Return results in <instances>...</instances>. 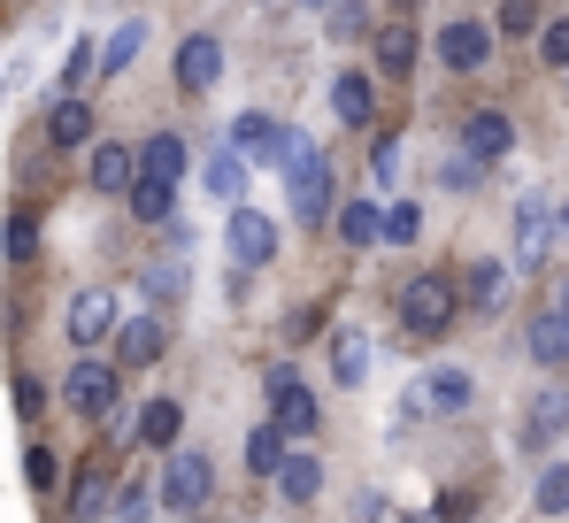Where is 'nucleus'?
I'll return each mask as SVG.
<instances>
[{
    "label": "nucleus",
    "mask_w": 569,
    "mask_h": 523,
    "mask_svg": "<svg viewBox=\"0 0 569 523\" xmlns=\"http://www.w3.org/2000/svg\"><path fill=\"white\" fill-rule=\"evenodd\" d=\"M16 408L39 416V408H47V385H39V377H16Z\"/></svg>",
    "instance_id": "37998d69"
},
{
    "label": "nucleus",
    "mask_w": 569,
    "mask_h": 523,
    "mask_svg": "<svg viewBox=\"0 0 569 523\" xmlns=\"http://www.w3.org/2000/svg\"><path fill=\"white\" fill-rule=\"evenodd\" d=\"M62 324H70V339H78V347H100V339H116V324H123V316H116V293H108V285L78 293Z\"/></svg>",
    "instance_id": "1a4fd4ad"
},
{
    "label": "nucleus",
    "mask_w": 569,
    "mask_h": 523,
    "mask_svg": "<svg viewBox=\"0 0 569 523\" xmlns=\"http://www.w3.org/2000/svg\"><path fill=\"white\" fill-rule=\"evenodd\" d=\"M416 47H423V39H416V23H408V16H392V23H378V31H370V62H378L385 78L416 70Z\"/></svg>",
    "instance_id": "ddd939ff"
},
{
    "label": "nucleus",
    "mask_w": 569,
    "mask_h": 523,
    "mask_svg": "<svg viewBox=\"0 0 569 523\" xmlns=\"http://www.w3.org/2000/svg\"><path fill=\"white\" fill-rule=\"evenodd\" d=\"M562 432H569V385H547V393L531 401V416H523V438H516V446H523V454H547Z\"/></svg>",
    "instance_id": "9d476101"
},
{
    "label": "nucleus",
    "mask_w": 569,
    "mask_h": 523,
    "mask_svg": "<svg viewBox=\"0 0 569 523\" xmlns=\"http://www.w3.org/2000/svg\"><path fill=\"white\" fill-rule=\"evenodd\" d=\"M331 108H339V124H370V116H378V86H370V70H347V78L331 86Z\"/></svg>",
    "instance_id": "5701e85b"
},
{
    "label": "nucleus",
    "mask_w": 569,
    "mask_h": 523,
    "mask_svg": "<svg viewBox=\"0 0 569 523\" xmlns=\"http://www.w3.org/2000/svg\"><path fill=\"white\" fill-rule=\"evenodd\" d=\"M370 31V0H331V39H362Z\"/></svg>",
    "instance_id": "e433bc0d"
},
{
    "label": "nucleus",
    "mask_w": 569,
    "mask_h": 523,
    "mask_svg": "<svg viewBox=\"0 0 569 523\" xmlns=\"http://www.w3.org/2000/svg\"><path fill=\"white\" fill-rule=\"evenodd\" d=\"M262 393H270V416L284 424V438H316V424H323V408H316V393L300 385V369H270L262 377Z\"/></svg>",
    "instance_id": "39448f33"
},
{
    "label": "nucleus",
    "mask_w": 569,
    "mask_h": 523,
    "mask_svg": "<svg viewBox=\"0 0 569 523\" xmlns=\"http://www.w3.org/2000/svg\"><path fill=\"white\" fill-rule=\"evenodd\" d=\"M216 78H223V39H216V31H192L186 47H178V86L208 92Z\"/></svg>",
    "instance_id": "f8f14e48"
},
{
    "label": "nucleus",
    "mask_w": 569,
    "mask_h": 523,
    "mask_svg": "<svg viewBox=\"0 0 569 523\" xmlns=\"http://www.w3.org/2000/svg\"><path fill=\"white\" fill-rule=\"evenodd\" d=\"M162 347H170V332H162V316H123V324H116V354H123L131 369H147V362H162Z\"/></svg>",
    "instance_id": "2eb2a0df"
},
{
    "label": "nucleus",
    "mask_w": 569,
    "mask_h": 523,
    "mask_svg": "<svg viewBox=\"0 0 569 523\" xmlns=\"http://www.w3.org/2000/svg\"><path fill=\"white\" fill-rule=\"evenodd\" d=\"M439 185H447V193H477V185H485V155H470V147L447 155V162H439Z\"/></svg>",
    "instance_id": "72a5a7b5"
},
{
    "label": "nucleus",
    "mask_w": 569,
    "mask_h": 523,
    "mask_svg": "<svg viewBox=\"0 0 569 523\" xmlns=\"http://www.w3.org/2000/svg\"><path fill=\"white\" fill-rule=\"evenodd\" d=\"M86 78H100V47H93V39H78V47H70V62H62V92H78Z\"/></svg>",
    "instance_id": "f704fd0d"
},
{
    "label": "nucleus",
    "mask_w": 569,
    "mask_h": 523,
    "mask_svg": "<svg viewBox=\"0 0 569 523\" xmlns=\"http://www.w3.org/2000/svg\"><path fill=\"white\" fill-rule=\"evenodd\" d=\"M123 200H131V216H139V224H170V208H178V177H147V170H139Z\"/></svg>",
    "instance_id": "a211bd4d"
},
{
    "label": "nucleus",
    "mask_w": 569,
    "mask_h": 523,
    "mask_svg": "<svg viewBox=\"0 0 569 523\" xmlns=\"http://www.w3.org/2000/svg\"><path fill=\"white\" fill-rule=\"evenodd\" d=\"M231 147H239L254 170H292V162L308 155V139H300L292 124H278V116H254V108L231 124Z\"/></svg>",
    "instance_id": "f03ea898"
},
{
    "label": "nucleus",
    "mask_w": 569,
    "mask_h": 523,
    "mask_svg": "<svg viewBox=\"0 0 569 523\" xmlns=\"http://www.w3.org/2000/svg\"><path fill=\"white\" fill-rule=\"evenodd\" d=\"M470 369L462 362H439L431 377H416V416H455V408H470Z\"/></svg>",
    "instance_id": "6e6552de"
},
{
    "label": "nucleus",
    "mask_w": 569,
    "mask_h": 523,
    "mask_svg": "<svg viewBox=\"0 0 569 523\" xmlns=\"http://www.w3.org/2000/svg\"><path fill=\"white\" fill-rule=\"evenodd\" d=\"M416 239H423V208L416 200H392L385 208V247H416Z\"/></svg>",
    "instance_id": "2f4dec72"
},
{
    "label": "nucleus",
    "mask_w": 569,
    "mask_h": 523,
    "mask_svg": "<svg viewBox=\"0 0 569 523\" xmlns=\"http://www.w3.org/2000/svg\"><path fill=\"white\" fill-rule=\"evenodd\" d=\"M186 523H192V516H186Z\"/></svg>",
    "instance_id": "49530a36"
},
{
    "label": "nucleus",
    "mask_w": 569,
    "mask_h": 523,
    "mask_svg": "<svg viewBox=\"0 0 569 523\" xmlns=\"http://www.w3.org/2000/svg\"><path fill=\"white\" fill-rule=\"evenodd\" d=\"M555 239H562V208L547 200V185H531L516 200V269H547L555 262Z\"/></svg>",
    "instance_id": "7ed1b4c3"
},
{
    "label": "nucleus",
    "mask_w": 569,
    "mask_h": 523,
    "mask_svg": "<svg viewBox=\"0 0 569 523\" xmlns=\"http://www.w3.org/2000/svg\"><path fill=\"white\" fill-rule=\"evenodd\" d=\"M500 31H539V0H508L500 8Z\"/></svg>",
    "instance_id": "a19ab883"
},
{
    "label": "nucleus",
    "mask_w": 569,
    "mask_h": 523,
    "mask_svg": "<svg viewBox=\"0 0 569 523\" xmlns=\"http://www.w3.org/2000/svg\"><path fill=\"white\" fill-rule=\"evenodd\" d=\"M208 493H216L208 454H170V470H162V509H170V516H192Z\"/></svg>",
    "instance_id": "423d86ee"
},
{
    "label": "nucleus",
    "mask_w": 569,
    "mask_h": 523,
    "mask_svg": "<svg viewBox=\"0 0 569 523\" xmlns=\"http://www.w3.org/2000/svg\"><path fill=\"white\" fill-rule=\"evenodd\" d=\"M392 308H400V324H408L416 339H439L447 324H462V293H455V277H439V269H416Z\"/></svg>",
    "instance_id": "f257e3e1"
},
{
    "label": "nucleus",
    "mask_w": 569,
    "mask_h": 523,
    "mask_svg": "<svg viewBox=\"0 0 569 523\" xmlns=\"http://www.w3.org/2000/svg\"><path fill=\"white\" fill-rule=\"evenodd\" d=\"M331 193H339V185H331V162H323V155H300V162L284 170V208H292V224H308V231L331 224Z\"/></svg>",
    "instance_id": "20e7f679"
},
{
    "label": "nucleus",
    "mask_w": 569,
    "mask_h": 523,
    "mask_svg": "<svg viewBox=\"0 0 569 523\" xmlns=\"http://www.w3.org/2000/svg\"><path fill=\"white\" fill-rule=\"evenodd\" d=\"M539 55H547L555 70H569V16H562V23H547V31H539Z\"/></svg>",
    "instance_id": "ea45409f"
},
{
    "label": "nucleus",
    "mask_w": 569,
    "mask_h": 523,
    "mask_svg": "<svg viewBox=\"0 0 569 523\" xmlns=\"http://www.w3.org/2000/svg\"><path fill=\"white\" fill-rule=\"evenodd\" d=\"M0 247H8V262H31V255H39V216H31V208H16V216H8V231H0Z\"/></svg>",
    "instance_id": "473e14b6"
},
{
    "label": "nucleus",
    "mask_w": 569,
    "mask_h": 523,
    "mask_svg": "<svg viewBox=\"0 0 569 523\" xmlns=\"http://www.w3.org/2000/svg\"><path fill=\"white\" fill-rule=\"evenodd\" d=\"M139 47H147V23L131 16V23H123V31H116V39L100 47V78H123V70L139 62Z\"/></svg>",
    "instance_id": "c756f323"
},
{
    "label": "nucleus",
    "mask_w": 569,
    "mask_h": 523,
    "mask_svg": "<svg viewBox=\"0 0 569 523\" xmlns=\"http://www.w3.org/2000/svg\"><path fill=\"white\" fill-rule=\"evenodd\" d=\"M162 493H147V485H123L116 493V523H147V509H154Z\"/></svg>",
    "instance_id": "58836bf2"
},
{
    "label": "nucleus",
    "mask_w": 569,
    "mask_h": 523,
    "mask_svg": "<svg viewBox=\"0 0 569 523\" xmlns=\"http://www.w3.org/2000/svg\"><path fill=\"white\" fill-rule=\"evenodd\" d=\"M339 239L362 255V247H378L385 239V216H378V200H355V208H339Z\"/></svg>",
    "instance_id": "c85d7f7f"
},
{
    "label": "nucleus",
    "mask_w": 569,
    "mask_h": 523,
    "mask_svg": "<svg viewBox=\"0 0 569 523\" xmlns=\"http://www.w3.org/2000/svg\"><path fill=\"white\" fill-rule=\"evenodd\" d=\"M531 509H539V516H562L569 509V462H555V470L539 477V501H531Z\"/></svg>",
    "instance_id": "c9c22d12"
},
{
    "label": "nucleus",
    "mask_w": 569,
    "mask_h": 523,
    "mask_svg": "<svg viewBox=\"0 0 569 523\" xmlns=\"http://www.w3.org/2000/svg\"><path fill=\"white\" fill-rule=\"evenodd\" d=\"M93 193H131V177H139V155L131 147H93Z\"/></svg>",
    "instance_id": "b1692460"
},
{
    "label": "nucleus",
    "mask_w": 569,
    "mask_h": 523,
    "mask_svg": "<svg viewBox=\"0 0 569 523\" xmlns=\"http://www.w3.org/2000/svg\"><path fill=\"white\" fill-rule=\"evenodd\" d=\"M47 139H54V147H86V139H93V108H86L78 92H62V100L47 108Z\"/></svg>",
    "instance_id": "6ab92c4d"
},
{
    "label": "nucleus",
    "mask_w": 569,
    "mask_h": 523,
    "mask_svg": "<svg viewBox=\"0 0 569 523\" xmlns=\"http://www.w3.org/2000/svg\"><path fill=\"white\" fill-rule=\"evenodd\" d=\"M439 62H447V70H485V62H492V39H485L477 23H447V31H439Z\"/></svg>",
    "instance_id": "f3484780"
},
{
    "label": "nucleus",
    "mask_w": 569,
    "mask_h": 523,
    "mask_svg": "<svg viewBox=\"0 0 569 523\" xmlns=\"http://www.w3.org/2000/svg\"><path fill=\"white\" fill-rule=\"evenodd\" d=\"M300 8H331V0H300Z\"/></svg>",
    "instance_id": "c03bdc74"
},
{
    "label": "nucleus",
    "mask_w": 569,
    "mask_h": 523,
    "mask_svg": "<svg viewBox=\"0 0 569 523\" xmlns=\"http://www.w3.org/2000/svg\"><path fill=\"white\" fill-rule=\"evenodd\" d=\"M178 285H186V269H178V262H162V269H147V293H154V300H170Z\"/></svg>",
    "instance_id": "79ce46f5"
},
{
    "label": "nucleus",
    "mask_w": 569,
    "mask_h": 523,
    "mask_svg": "<svg viewBox=\"0 0 569 523\" xmlns=\"http://www.w3.org/2000/svg\"><path fill=\"white\" fill-rule=\"evenodd\" d=\"M62 401H70L78 416H116V369H108V362H78L70 385H62Z\"/></svg>",
    "instance_id": "9b49d317"
},
{
    "label": "nucleus",
    "mask_w": 569,
    "mask_h": 523,
    "mask_svg": "<svg viewBox=\"0 0 569 523\" xmlns=\"http://www.w3.org/2000/svg\"><path fill=\"white\" fill-rule=\"evenodd\" d=\"M523 347H531V362H539V369H562V362H569V308H562V300H555L547 316H531Z\"/></svg>",
    "instance_id": "4468645a"
},
{
    "label": "nucleus",
    "mask_w": 569,
    "mask_h": 523,
    "mask_svg": "<svg viewBox=\"0 0 569 523\" xmlns=\"http://www.w3.org/2000/svg\"><path fill=\"white\" fill-rule=\"evenodd\" d=\"M462 147H470V155H485V162H500V155L516 147V124H508L500 108H477L470 124H462Z\"/></svg>",
    "instance_id": "dca6fc26"
},
{
    "label": "nucleus",
    "mask_w": 569,
    "mask_h": 523,
    "mask_svg": "<svg viewBox=\"0 0 569 523\" xmlns=\"http://www.w3.org/2000/svg\"><path fill=\"white\" fill-rule=\"evenodd\" d=\"M100 509H116V477H108V470H78V485H70V516L93 523Z\"/></svg>",
    "instance_id": "a878e982"
},
{
    "label": "nucleus",
    "mask_w": 569,
    "mask_h": 523,
    "mask_svg": "<svg viewBox=\"0 0 569 523\" xmlns=\"http://www.w3.org/2000/svg\"><path fill=\"white\" fill-rule=\"evenodd\" d=\"M462 300H470V316H500V308H508V269L485 255L470 269V285H462Z\"/></svg>",
    "instance_id": "aec40b11"
},
{
    "label": "nucleus",
    "mask_w": 569,
    "mask_h": 523,
    "mask_svg": "<svg viewBox=\"0 0 569 523\" xmlns=\"http://www.w3.org/2000/svg\"><path fill=\"white\" fill-rule=\"evenodd\" d=\"M562 308H569V277H562Z\"/></svg>",
    "instance_id": "a18cd8bd"
},
{
    "label": "nucleus",
    "mask_w": 569,
    "mask_h": 523,
    "mask_svg": "<svg viewBox=\"0 0 569 523\" xmlns=\"http://www.w3.org/2000/svg\"><path fill=\"white\" fill-rule=\"evenodd\" d=\"M270 485H278L292 509H308V501L323 493V462H316V454H284V470L270 477Z\"/></svg>",
    "instance_id": "412c9836"
},
{
    "label": "nucleus",
    "mask_w": 569,
    "mask_h": 523,
    "mask_svg": "<svg viewBox=\"0 0 569 523\" xmlns=\"http://www.w3.org/2000/svg\"><path fill=\"white\" fill-rule=\"evenodd\" d=\"M186 139H178V131H154V139H147V147H139V170L147 177H186Z\"/></svg>",
    "instance_id": "cd10ccee"
},
{
    "label": "nucleus",
    "mask_w": 569,
    "mask_h": 523,
    "mask_svg": "<svg viewBox=\"0 0 569 523\" xmlns=\"http://www.w3.org/2000/svg\"><path fill=\"white\" fill-rule=\"evenodd\" d=\"M223 239H231V262H239V269H262V262H278V224H270V216H254V208H231Z\"/></svg>",
    "instance_id": "0eeeda50"
},
{
    "label": "nucleus",
    "mask_w": 569,
    "mask_h": 523,
    "mask_svg": "<svg viewBox=\"0 0 569 523\" xmlns=\"http://www.w3.org/2000/svg\"><path fill=\"white\" fill-rule=\"evenodd\" d=\"M178 424H186V416H178V401H147L131 432H139V446H170V438H178Z\"/></svg>",
    "instance_id": "7c9ffc66"
},
{
    "label": "nucleus",
    "mask_w": 569,
    "mask_h": 523,
    "mask_svg": "<svg viewBox=\"0 0 569 523\" xmlns=\"http://www.w3.org/2000/svg\"><path fill=\"white\" fill-rule=\"evenodd\" d=\"M331 377H339V385H370V332L347 324V332L331 339Z\"/></svg>",
    "instance_id": "4be33fe9"
},
{
    "label": "nucleus",
    "mask_w": 569,
    "mask_h": 523,
    "mask_svg": "<svg viewBox=\"0 0 569 523\" xmlns=\"http://www.w3.org/2000/svg\"><path fill=\"white\" fill-rule=\"evenodd\" d=\"M200 185H208V200L239 208V185H247V155H239V147H231V155H208V170H200Z\"/></svg>",
    "instance_id": "393cba45"
},
{
    "label": "nucleus",
    "mask_w": 569,
    "mask_h": 523,
    "mask_svg": "<svg viewBox=\"0 0 569 523\" xmlns=\"http://www.w3.org/2000/svg\"><path fill=\"white\" fill-rule=\"evenodd\" d=\"M247 470H254V477H278V470H284V424H278V416L247 432Z\"/></svg>",
    "instance_id": "bb28decb"
},
{
    "label": "nucleus",
    "mask_w": 569,
    "mask_h": 523,
    "mask_svg": "<svg viewBox=\"0 0 569 523\" xmlns=\"http://www.w3.org/2000/svg\"><path fill=\"white\" fill-rule=\"evenodd\" d=\"M54 477H62V462H54L47 446H31V454H23V485H31V493H54Z\"/></svg>",
    "instance_id": "4c0bfd02"
}]
</instances>
